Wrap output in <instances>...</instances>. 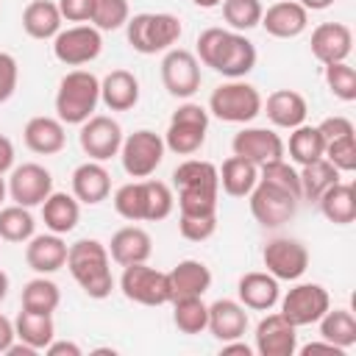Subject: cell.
Instances as JSON below:
<instances>
[{
    "label": "cell",
    "mask_w": 356,
    "mask_h": 356,
    "mask_svg": "<svg viewBox=\"0 0 356 356\" xmlns=\"http://www.w3.org/2000/svg\"><path fill=\"white\" fill-rule=\"evenodd\" d=\"M195 56L203 67H211L225 78H245L259 58L256 44L245 33L228 28H206L197 36Z\"/></svg>",
    "instance_id": "1"
},
{
    "label": "cell",
    "mask_w": 356,
    "mask_h": 356,
    "mask_svg": "<svg viewBox=\"0 0 356 356\" xmlns=\"http://www.w3.org/2000/svg\"><path fill=\"white\" fill-rule=\"evenodd\" d=\"M67 270L75 284L95 300H103L114 289L108 248L97 239H78L67 248Z\"/></svg>",
    "instance_id": "2"
},
{
    "label": "cell",
    "mask_w": 356,
    "mask_h": 356,
    "mask_svg": "<svg viewBox=\"0 0 356 356\" xmlns=\"http://www.w3.org/2000/svg\"><path fill=\"white\" fill-rule=\"evenodd\" d=\"M100 103V78L89 70H70L58 81L56 92V117L64 125L86 122Z\"/></svg>",
    "instance_id": "3"
},
{
    "label": "cell",
    "mask_w": 356,
    "mask_h": 356,
    "mask_svg": "<svg viewBox=\"0 0 356 356\" xmlns=\"http://www.w3.org/2000/svg\"><path fill=\"white\" fill-rule=\"evenodd\" d=\"M181 33H184L181 19L175 14H167V11H156V14L142 11V14L128 17V22H125L128 44L142 56L167 53L181 39Z\"/></svg>",
    "instance_id": "4"
},
{
    "label": "cell",
    "mask_w": 356,
    "mask_h": 356,
    "mask_svg": "<svg viewBox=\"0 0 356 356\" xmlns=\"http://www.w3.org/2000/svg\"><path fill=\"white\" fill-rule=\"evenodd\" d=\"M261 95L253 83L242 81V78H228L225 83H220L211 97H209V114H214L222 122H236L245 125L253 117L261 114Z\"/></svg>",
    "instance_id": "5"
},
{
    "label": "cell",
    "mask_w": 356,
    "mask_h": 356,
    "mask_svg": "<svg viewBox=\"0 0 356 356\" xmlns=\"http://www.w3.org/2000/svg\"><path fill=\"white\" fill-rule=\"evenodd\" d=\"M206 131H209V111L197 103H181L170 117L164 147L178 156H192L203 147Z\"/></svg>",
    "instance_id": "6"
},
{
    "label": "cell",
    "mask_w": 356,
    "mask_h": 356,
    "mask_svg": "<svg viewBox=\"0 0 356 356\" xmlns=\"http://www.w3.org/2000/svg\"><path fill=\"white\" fill-rule=\"evenodd\" d=\"M120 289H122V295H125L128 300H134V303H139V306H164V303L172 300L167 273L150 267L147 261L122 267Z\"/></svg>",
    "instance_id": "7"
},
{
    "label": "cell",
    "mask_w": 356,
    "mask_h": 356,
    "mask_svg": "<svg viewBox=\"0 0 356 356\" xmlns=\"http://www.w3.org/2000/svg\"><path fill=\"white\" fill-rule=\"evenodd\" d=\"M164 136H159L156 131L150 128H139L134 131L131 136L122 139V147H120V161H122V170L131 175V178H150L161 159H164Z\"/></svg>",
    "instance_id": "8"
},
{
    "label": "cell",
    "mask_w": 356,
    "mask_h": 356,
    "mask_svg": "<svg viewBox=\"0 0 356 356\" xmlns=\"http://www.w3.org/2000/svg\"><path fill=\"white\" fill-rule=\"evenodd\" d=\"M100 50H103V36L89 22L70 25L53 36V56H56V61H61L67 67H83V64L95 61L100 56Z\"/></svg>",
    "instance_id": "9"
},
{
    "label": "cell",
    "mask_w": 356,
    "mask_h": 356,
    "mask_svg": "<svg viewBox=\"0 0 356 356\" xmlns=\"http://www.w3.org/2000/svg\"><path fill=\"white\" fill-rule=\"evenodd\" d=\"M248 200H250V214L261 228H278L295 217L300 197H295L292 192L259 178V184L253 186Z\"/></svg>",
    "instance_id": "10"
},
{
    "label": "cell",
    "mask_w": 356,
    "mask_h": 356,
    "mask_svg": "<svg viewBox=\"0 0 356 356\" xmlns=\"http://www.w3.org/2000/svg\"><path fill=\"white\" fill-rule=\"evenodd\" d=\"M281 300V314L295 325H312L331 309V295L323 284H295Z\"/></svg>",
    "instance_id": "11"
},
{
    "label": "cell",
    "mask_w": 356,
    "mask_h": 356,
    "mask_svg": "<svg viewBox=\"0 0 356 356\" xmlns=\"http://www.w3.org/2000/svg\"><path fill=\"white\" fill-rule=\"evenodd\" d=\"M261 261L267 273L278 281H298L309 270V250L300 239L292 236H275L264 245Z\"/></svg>",
    "instance_id": "12"
},
{
    "label": "cell",
    "mask_w": 356,
    "mask_h": 356,
    "mask_svg": "<svg viewBox=\"0 0 356 356\" xmlns=\"http://www.w3.org/2000/svg\"><path fill=\"white\" fill-rule=\"evenodd\" d=\"M161 83L172 97H192L200 89L197 56L184 47H170L161 58Z\"/></svg>",
    "instance_id": "13"
},
{
    "label": "cell",
    "mask_w": 356,
    "mask_h": 356,
    "mask_svg": "<svg viewBox=\"0 0 356 356\" xmlns=\"http://www.w3.org/2000/svg\"><path fill=\"white\" fill-rule=\"evenodd\" d=\"M122 128L117 120L106 117V114H92L86 122H81V150L92 159V161H108L111 156H120L122 147Z\"/></svg>",
    "instance_id": "14"
},
{
    "label": "cell",
    "mask_w": 356,
    "mask_h": 356,
    "mask_svg": "<svg viewBox=\"0 0 356 356\" xmlns=\"http://www.w3.org/2000/svg\"><path fill=\"white\" fill-rule=\"evenodd\" d=\"M53 192V175L36 161H25L19 167H11L8 175V195L17 206H42L44 197Z\"/></svg>",
    "instance_id": "15"
},
{
    "label": "cell",
    "mask_w": 356,
    "mask_h": 356,
    "mask_svg": "<svg viewBox=\"0 0 356 356\" xmlns=\"http://www.w3.org/2000/svg\"><path fill=\"white\" fill-rule=\"evenodd\" d=\"M234 156L248 159L256 167H264L275 159H284V139L273 128H242L231 139Z\"/></svg>",
    "instance_id": "16"
},
{
    "label": "cell",
    "mask_w": 356,
    "mask_h": 356,
    "mask_svg": "<svg viewBox=\"0 0 356 356\" xmlns=\"http://www.w3.org/2000/svg\"><path fill=\"white\" fill-rule=\"evenodd\" d=\"M253 337H256L253 350L259 356H292L298 350V328L281 312L261 317Z\"/></svg>",
    "instance_id": "17"
},
{
    "label": "cell",
    "mask_w": 356,
    "mask_h": 356,
    "mask_svg": "<svg viewBox=\"0 0 356 356\" xmlns=\"http://www.w3.org/2000/svg\"><path fill=\"white\" fill-rule=\"evenodd\" d=\"M312 56L325 67V64H337V61H348L350 50H353V33L345 22H320L312 31Z\"/></svg>",
    "instance_id": "18"
},
{
    "label": "cell",
    "mask_w": 356,
    "mask_h": 356,
    "mask_svg": "<svg viewBox=\"0 0 356 356\" xmlns=\"http://www.w3.org/2000/svg\"><path fill=\"white\" fill-rule=\"evenodd\" d=\"M259 25L275 39H295L309 28V11L298 0H275L261 11Z\"/></svg>",
    "instance_id": "19"
},
{
    "label": "cell",
    "mask_w": 356,
    "mask_h": 356,
    "mask_svg": "<svg viewBox=\"0 0 356 356\" xmlns=\"http://www.w3.org/2000/svg\"><path fill=\"white\" fill-rule=\"evenodd\" d=\"M67 248L70 245L61 239V234H33L25 245V261L33 273L50 275L67 264Z\"/></svg>",
    "instance_id": "20"
},
{
    "label": "cell",
    "mask_w": 356,
    "mask_h": 356,
    "mask_svg": "<svg viewBox=\"0 0 356 356\" xmlns=\"http://www.w3.org/2000/svg\"><path fill=\"white\" fill-rule=\"evenodd\" d=\"M261 111L267 114V120L275 125V128H298L306 122V114H309V103L300 92L295 89H275L267 95V100L261 103Z\"/></svg>",
    "instance_id": "21"
},
{
    "label": "cell",
    "mask_w": 356,
    "mask_h": 356,
    "mask_svg": "<svg viewBox=\"0 0 356 356\" xmlns=\"http://www.w3.org/2000/svg\"><path fill=\"white\" fill-rule=\"evenodd\" d=\"M22 139H25V147L31 153H39V156H56L64 150L67 145V134H64V122L58 117H31L22 128Z\"/></svg>",
    "instance_id": "22"
},
{
    "label": "cell",
    "mask_w": 356,
    "mask_h": 356,
    "mask_svg": "<svg viewBox=\"0 0 356 356\" xmlns=\"http://www.w3.org/2000/svg\"><path fill=\"white\" fill-rule=\"evenodd\" d=\"M236 295H239V303L250 312H270L278 298H281V289H278V278H273L267 270H253V273H245L236 284Z\"/></svg>",
    "instance_id": "23"
},
{
    "label": "cell",
    "mask_w": 356,
    "mask_h": 356,
    "mask_svg": "<svg viewBox=\"0 0 356 356\" xmlns=\"http://www.w3.org/2000/svg\"><path fill=\"white\" fill-rule=\"evenodd\" d=\"M111 192V175L103 167V161H83L75 167L72 172V195L78 197V203L86 206H97L108 197Z\"/></svg>",
    "instance_id": "24"
},
{
    "label": "cell",
    "mask_w": 356,
    "mask_h": 356,
    "mask_svg": "<svg viewBox=\"0 0 356 356\" xmlns=\"http://www.w3.org/2000/svg\"><path fill=\"white\" fill-rule=\"evenodd\" d=\"M108 248V256L111 261H117L120 267H128V264H139V261H147L150 253H153V239L145 228L139 225H125L120 228L111 242L106 245Z\"/></svg>",
    "instance_id": "25"
},
{
    "label": "cell",
    "mask_w": 356,
    "mask_h": 356,
    "mask_svg": "<svg viewBox=\"0 0 356 356\" xmlns=\"http://www.w3.org/2000/svg\"><path fill=\"white\" fill-rule=\"evenodd\" d=\"M167 281H170L172 300L175 298H203L211 286V270L197 259H184L167 273Z\"/></svg>",
    "instance_id": "26"
},
{
    "label": "cell",
    "mask_w": 356,
    "mask_h": 356,
    "mask_svg": "<svg viewBox=\"0 0 356 356\" xmlns=\"http://www.w3.org/2000/svg\"><path fill=\"white\" fill-rule=\"evenodd\" d=\"M206 331H211L214 339L228 342V339H239L248 331V312L239 300L231 298H220L209 306V325Z\"/></svg>",
    "instance_id": "27"
},
{
    "label": "cell",
    "mask_w": 356,
    "mask_h": 356,
    "mask_svg": "<svg viewBox=\"0 0 356 356\" xmlns=\"http://www.w3.org/2000/svg\"><path fill=\"white\" fill-rule=\"evenodd\" d=\"M100 100L108 111H131L139 103V81L128 70H111L100 81Z\"/></svg>",
    "instance_id": "28"
},
{
    "label": "cell",
    "mask_w": 356,
    "mask_h": 356,
    "mask_svg": "<svg viewBox=\"0 0 356 356\" xmlns=\"http://www.w3.org/2000/svg\"><path fill=\"white\" fill-rule=\"evenodd\" d=\"M61 11H58V3L53 0H31L22 11V31L31 36V39H53L58 31H61Z\"/></svg>",
    "instance_id": "29"
},
{
    "label": "cell",
    "mask_w": 356,
    "mask_h": 356,
    "mask_svg": "<svg viewBox=\"0 0 356 356\" xmlns=\"http://www.w3.org/2000/svg\"><path fill=\"white\" fill-rule=\"evenodd\" d=\"M42 220H44V228L53 231V234H70L78 220H81V203L75 195H67V192H50L42 203Z\"/></svg>",
    "instance_id": "30"
},
{
    "label": "cell",
    "mask_w": 356,
    "mask_h": 356,
    "mask_svg": "<svg viewBox=\"0 0 356 356\" xmlns=\"http://www.w3.org/2000/svg\"><path fill=\"white\" fill-rule=\"evenodd\" d=\"M217 175H220V189L231 197H248L259 184V167L242 156L225 159L222 167H217Z\"/></svg>",
    "instance_id": "31"
},
{
    "label": "cell",
    "mask_w": 356,
    "mask_h": 356,
    "mask_svg": "<svg viewBox=\"0 0 356 356\" xmlns=\"http://www.w3.org/2000/svg\"><path fill=\"white\" fill-rule=\"evenodd\" d=\"M317 203H320L323 217L334 225H350L356 220V192L350 184L337 181L317 197Z\"/></svg>",
    "instance_id": "32"
},
{
    "label": "cell",
    "mask_w": 356,
    "mask_h": 356,
    "mask_svg": "<svg viewBox=\"0 0 356 356\" xmlns=\"http://www.w3.org/2000/svg\"><path fill=\"white\" fill-rule=\"evenodd\" d=\"M172 186L178 192L184 189H220V175L211 161L203 159H186L172 170Z\"/></svg>",
    "instance_id": "33"
},
{
    "label": "cell",
    "mask_w": 356,
    "mask_h": 356,
    "mask_svg": "<svg viewBox=\"0 0 356 356\" xmlns=\"http://www.w3.org/2000/svg\"><path fill=\"white\" fill-rule=\"evenodd\" d=\"M14 331H17V339L33 345L36 350H44V348L56 339L53 314H36V312H28V309H22V312L17 314Z\"/></svg>",
    "instance_id": "34"
},
{
    "label": "cell",
    "mask_w": 356,
    "mask_h": 356,
    "mask_svg": "<svg viewBox=\"0 0 356 356\" xmlns=\"http://www.w3.org/2000/svg\"><path fill=\"white\" fill-rule=\"evenodd\" d=\"M320 339L348 350L356 345V317L348 312V309H328L320 320Z\"/></svg>",
    "instance_id": "35"
},
{
    "label": "cell",
    "mask_w": 356,
    "mask_h": 356,
    "mask_svg": "<svg viewBox=\"0 0 356 356\" xmlns=\"http://www.w3.org/2000/svg\"><path fill=\"white\" fill-rule=\"evenodd\" d=\"M284 150H289V159L295 161V164H309V161H317V159H323V153H325V142H323V136H320V131H317V125H298V128H292V134H289V142L284 145Z\"/></svg>",
    "instance_id": "36"
},
{
    "label": "cell",
    "mask_w": 356,
    "mask_h": 356,
    "mask_svg": "<svg viewBox=\"0 0 356 356\" xmlns=\"http://www.w3.org/2000/svg\"><path fill=\"white\" fill-rule=\"evenodd\" d=\"M298 175H300V197L314 200V203H317V197H320L328 186H334V184L339 181V170H337L325 156L317 159V161L303 164Z\"/></svg>",
    "instance_id": "37"
},
{
    "label": "cell",
    "mask_w": 356,
    "mask_h": 356,
    "mask_svg": "<svg viewBox=\"0 0 356 356\" xmlns=\"http://www.w3.org/2000/svg\"><path fill=\"white\" fill-rule=\"evenodd\" d=\"M61 303V289L47 275H36L22 286V309L36 314H53Z\"/></svg>",
    "instance_id": "38"
},
{
    "label": "cell",
    "mask_w": 356,
    "mask_h": 356,
    "mask_svg": "<svg viewBox=\"0 0 356 356\" xmlns=\"http://www.w3.org/2000/svg\"><path fill=\"white\" fill-rule=\"evenodd\" d=\"M172 323L181 334H203L209 325V306L203 303V298H175Z\"/></svg>",
    "instance_id": "39"
},
{
    "label": "cell",
    "mask_w": 356,
    "mask_h": 356,
    "mask_svg": "<svg viewBox=\"0 0 356 356\" xmlns=\"http://www.w3.org/2000/svg\"><path fill=\"white\" fill-rule=\"evenodd\" d=\"M36 234V222L31 209L25 206H3L0 209V239L3 242H28Z\"/></svg>",
    "instance_id": "40"
},
{
    "label": "cell",
    "mask_w": 356,
    "mask_h": 356,
    "mask_svg": "<svg viewBox=\"0 0 356 356\" xmlns=\"http://www.w3.org/2000/svg\"><path fill=\"white\" fill-rule=\"evenodd\" d=\"M114 211L128 222L145 220V181L134 178L114 192Z\"/></svg>",
    "instance_id": "41"
},
{
    "label": "cell",
    "mask_w": 356,
    "mask_h": 356,
    "mask_svg": "<svg viewBox=\"0 0 356 356\" xmlns=\"http://www.w3.org/2000/svg\"><path fill=\"white\" fill-rule=\"evenodd\" d=\"M145 181V220L147 222H159L167 220L175 209V195L164 181H153V178H142Z\"/></svg>",
    "instance_id": "42"
},
{
    "label": "cell",
    "mask_w": 356,
    "mask_h": 356,
    "mask_svg": "<svg viewBox=\"0 0 356 356\" xmlns=\"http://www.w3.org/2000/svg\"><path fill=\"white\" fill-rule=\"evenodd\" d=\"M222 19L228 22L231 31H250L261 22L264 6L259 0H222Z\"/></svg>",
    "instance_id": "43"
},
{
    "label": "cell",
    "mask_w": 356,
    "mask_h": 356,
    "mask_svg": "<svg viewBox=\"0 0 356 356\" xmlns=\"http://www.w3.org/2000/svg\"><path fill=\"white\" fill-rule=\"evenodd\" d=\"M325 83L331 89L334 97L350 103L356 100V72L348 61H337V64H325Z\"/></svg>",
    "instance_id": "44"
},
{
    "label": "cell",
    "mask_w": 356,
    "mask_h": 356,
    "mask_svg": "<svg viewBox=\"0 0 356 356\" xmlns=\"http://www.w3.org/2000/svg\"><path fill=\"white\" fill-rule=\"evenodd\" d=\"M217 189H186L178 192V211L192 214V217H209L217 214Z\"/></svg>",
    "instance_id": "45"
},
{
    "label": "cell",
    "mask_w": 356,
    "mask_h": 356,
    "mask_svg": "<svg viewBox=\"0 0 356 356\" xmlns=\"http://www.w3.org/2000/svg\"><path fill=\"white\" fill-rule=\"evenodd\" d=\"M128 17H131L128 0H97L92 25L97 31H117V28H122L128 22Z\"/></svg>",
    "instance_id": "46"
},
{
    "label": "cell",
    "mask_w": 356,
    "mask_h": 356,
    "mask_svg": "<svg viewBox=\"0 0 356 356\" xmlns=\"http://www.w3.org/2000/svg\"><path fill=\"white\" fill-rule=\"evenodd\" d=\"M259 178H261V181H270V184H275V186H281V189H286V192H292L295 197H300V175H298V170H295L289 161H284V159H275V161L259 167Z\"/></svg>",
    "instance_id": "47"
},
{
    "label": "cell",
    "mask_w": 356,
    "mask_h": 356,
    "mask_svg": "<svg viewBox=\"0 0 356 356\" xmlns=\"http://www.w3.org/2000/svg\"><path fill=\"white\" fill-rule=\"evenodd\" d=\"M339 172H353L356 170V134H348L342 139H334L325 145L323 153Z\"/></svg>",
    "instance_id": "48"
},
{
    "label": "cell",
    "mask_w": 356,
    "mask_h": 356,
    "mask_svg": "<svg viewBox=\"0 0 356 356\" xmlns=\"http://www.w3.org/2000/svg\"><path fill=\"white\" fill-rule=\"evenodd\" d=\"M178 231L189 242H206L217 231V214L209 217H192V214H178Z\"/></svg>",
    "instance_id": "49"
},
{
    "label": "cell",
    "mask_w": 356,
    "mask_h": 356,
    "mask_svg": "<svg viewBox=\"0 0 356 356\" xmlns=\"http://www.w3.org/2000/svg\"><path fill=\"white\" fill-rule=\"evenodd\" d=\"M17 81H19L17 58L11 53H3L0 50V103H6L17 92Z\"/></svg>",
    "instance_id": "50"
},
{
    "label": "cell",
    "mask_w": 356,
    "mask_h": 356,
    "mask_svg": "<svg viewBox=\"0 0 356 356\" xmlns=\"http://www.w3.org/2000/svg\"><path fill=\"white\" fill-rule=\"evenodd\" d=\"M97 0H58V11L67 22H92Z\"/></svg>",
    "instance_id": "51"
},
{
    "label": "cell",
    "mask_w": 356,
    "mask_h": 356,
    "mask_svg": "<svg viewBox=\"0 0 356 356\" xmlns=\"http://www.w3.org/2000/svg\"><path fill=\"white\" fill-rule=\"evenodd\" d=\"M317 131H320V136H323L325 145L334 142V139H342V136H348V134H356V131H353V122H350L348 117H342V114L325 117V120L317 125Z\"/></svg>",
    "instance_id": "52"
},
{
    "label": "cell",
    "mask_w": 356,
    "mask_h": 356,
    "mask_svg": "<svg viewBox=\"0 0 356 356\" xmlns=\"http://www.w3.org/2000/svg\"><path fill=\"white\" fill-rule=\"evenodd\" d=\"M44 353H47V356H81L83 350H81V345H75V342H70V339H53V342L44 348Z\"/></svg>",
    "instance_id": "53"
},
{
    "label": "cell",
    "mask_w": 356,
    "mask_h": 356,
    "mask_svg": "<svg viewBox=\"0 0 356 356\" xmlns=\"http://www.w3.org/2000/svg\"><path fill=\"white\" fill-rule=\"evenodd\" d=\"M14 167V145L6 134H0V175H6Z\"/></svg>",
    "instance_id": "54"
},
{
    "label": "cell",
    "mask_w": 356,
    "mask_h": 356,
    "mask_svg": "<svg viewBox=\"0 0 356 356\" xmlns=\"http://www.w3.org/2000/svg\"><path fill=\"white\" fill-rule=\"evenodd\" d=\"M300 353H303V356H314V353L342 356L345 350H342V348H337V345H331V342H325V339H320V342H309V345H303V348H300Z\"/></svg>",
    "instance_id": "55"
},
{
    "label": "cell",
    "mask_w": 356,
    "mask_h": 356,
    "mask_svg": "<svg viewBox=\"0 0 356 356\" xmlns=\"http://www.w3.org/2000/svg\"><path fill=\"white\" fill-rule=\"evenodd\" d=\"M17 339V331H14V323L6 317V314H0V353H6L8 350V345Z\"/></svg>",
    "instance_id": "56"
},
{
    "label": "cell",
    "mask_w": 356,
    "mask_h": 356,
    "mask_svg": "<svg viewBox=\"0 0 356 356\" xmlns=\"http://www.w3.org/2000/svg\"><path fill=\"white\" fill-rule=\"evenodd\" d=\"M220 353H222V356H253V348L245 345L242 337H239V339H228V342H222V350H220Z\"/></svg>",
    "instance_id": "57"
},
{
    "label": "cell",
    "mask_w": 356,
    "mask_h": 356,
    "mask_svg": "<svg viewBox=\"0 0 356 356\" xmlns=\"http://www.w3.org/2000/svg\"><path fill=\"white\" fill-rule=\"evenodd\" d=\"M36 353H39V350H36L33 345L22 342V339H19V342H11L8 350H6V356H36Z\"/></svg>",
    "instance_id": "58"
},
{
    "label": "cell",
    "mask_w": 356,
    "mask_h": 356,
    "mask_svg": "<svg viewBox=\"0 0 356 356\" xmlns=\"http://www.w3.org/2000/svg\"><path fill=\"white\" fill-rule=\"evenodd\" d=\"M306 11H325V8H331L337 0H298Z\"/></svg>",
    "instance_id": "59"
},
{
    "label": "cell",
    "mask_w": 356,
    "mask_h": 356,
    "mask_svg": "<svg viewBox=\"0 0 356 356\" xmlns=\"http://www.w3.org/2000/svg\"><path fill=\"white\" fill-rule=\"evenodd\" d=\"M6 295H8V275L0 270V303L6 300Z\"/></svg>",
    "instance_id": "60"
},
{
    "label": "cell",
    "mask_w": 356,
    "mask_h": 356,
    "mask_svg": "<svg viewBox=\"0 0 356 356\" xmlns=\"http://www.w3.org/2000/svg\"><path fill=\"white\" fill-rule=\"evenodd\" d=\"M195 6H200V8H217L222 0H192Z\"/></svg>",
    "instance_id": "61"
},
{
    "label": "cell",
    "mask_w": 356,
    "mask_h": 356,
    "mask_svg": "<svg viewBox=\"0 0 356 356\" xmlns=\"http://www.w3.org/2000/svg\"><path fill=\"white\" fill-rule=\"evenodd\" d=\"M6 192H8V184H6V178L0 175V206H3V200H6Z\"/></svg>",
    "instance_id": "62"
}]
</instances>
